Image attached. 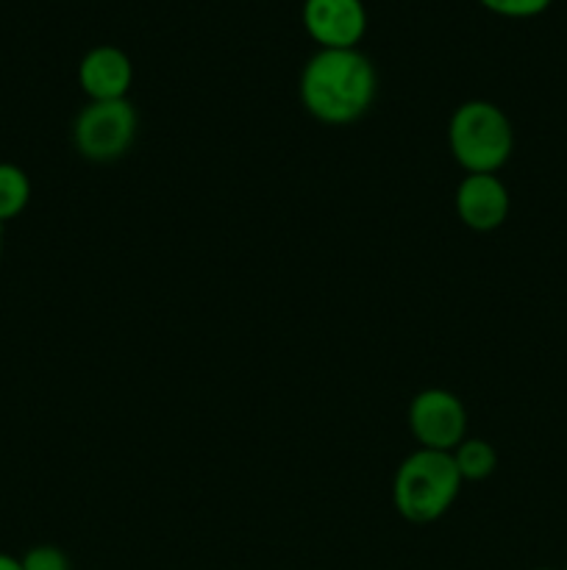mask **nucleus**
<instances>
[{"mask_svg":"<svg viewBox=\"0 0 567 570\" xmlns=\"http://www.w3.org/2000/svg\"><path fill=\"white\" fill-rule=\"evenodd\" d=\"M461 476L448 451L417 449L395 471V510L409 523H434L459 499Z\"/></svg>","mask_w":567,"mask_h":570,"instance_id":"f03ea898","label":"nucleus"},{"mask_svg":"<svg viewBox=\"0 0 567 570\" xmlns=\"http://www.w3.org/2000/svg\"><path fill=\"white\" fill-rule=\"evenodd\" d=\"M537 570H554V568H537Z\"/></svg>","mask_w":567,"mask_h":570,"instance_id":"2eb2a0df","label":"nucleus"},{"mask_svg":"<svg viewBox=\"0 0 567 570\" xmlns=\"http://www.w3.org/2000/svg\"><path fill=\"white\" fill-rule=\"evenodd\" d=\"M300 104L326 126H348L367 115L378 92V72L359 48L309 56L300 70Z\"/></svg>","mask_w":567,"mask_h":570,"instance_id":"f257e3e1","label":"nucleus"},{"mask_svg":"<svg viewBox=\"0 0 567 570\" xmlns=\"http://www.w3.org/2000/svg\"><path fill=\"white\" fill-rule=\"evenodd\" d=\"M31 200V181L26 170L11 161H0V223L14 220Z\"/></svg>","mask_w":567,"mask_h":570,"instance_id":"9d476101","label":"nucleus"},{"mask_svg":"<svg viewBox=\"0 0 567 570\" xmlns=\"http://www.w3.org/2000/svg\"><path fill=\"white\" fill-rule=\"evenodd\" d=\"M565 570H567V568H565Z\"/></svg>","mask_w":567,"mask_h":570,"instance_id":"dca6fc26","label":"nucleus"},{"mask_svg":"<svg viewBox=\"0 0 567 570\" xmlns=\"http://www.w3.org/2000/svg\"><path fill=\"white\" fill-rule=\"evenodd\" d=\"M139 117L131 100H89L72 122V145L89 161H117L137 139Z\"/></svg>","mask_w":567,"mask_h":570,"instance_id":"20e7f679","label":"nucleus"},{"mask_svg":"<svg viewBox=\"0 0 567 570\" xmlns=\"http://www.w3.org/2000/svg\"><path fill=\"white\" fill-rule=\"evenodd\" d=\"M409 429L420 449L450 454L467 438V410L450 390L428 387L411 399Z\"/></svg>","mask_w":567,"mask_h":570,"instance_id":"39448f33","label":"nucleus"},{"mask_svg":"<svg viewBox=\"0 0 567 570\" xmlns=\"http://www.w3.org/2000/svg\"><path fill=\"white\" fill-rule=\"evenodd\" d=\"M22 570H70V560L56 546H33L20 560Z\"/></svg>","mask_w":567,"mask_h":570,"instance_id":"f8f14e48","label":"nucleus"},{"mask_svg":"<svg viewBox=\"0 0 567 570\" xmlns=\"http://www.w3.org/2000/svg\"><path fill=\"white\" fill-rule=\"evenodd\" d=\"M78 83L89 100H122L133 83V65L117 45H98L83 53Z\"/></svg>","mask_w":567,"mask_h":570,"instance_id":"6e6552de","label":"nucleus"},{"mask_svg":"<svg viewBox=\"0 0 567 570\" xmlns=\"http://www.w3.org/2000/svg\"><path fill=\"white\" fill-rule=\"evenodd\" d=\"M456 462V471H459L461 482H481L489 479L498 468V454H495L493 445L487 440L478 438H465L454 451H450Z\"/></svg>","mask_w":567,"mask_h":570,"instance_id":"1a4fd4ad","label":"nucleus"},{"mask_svg":"<svg viewBox=\"0 0 567 570\" xmlns=\"http://www.w3.org/2000/svg\"><path fill=\"white\" fill-rule=\"evenodd\" d=\"M487 11L500 17H511V20H528V17H537L548 9L554 0H478Z\"/></svg>","mask_w":567,"mask_h":570,"instance_id":"9b49d317","label":"nucleus"},{"mask_svg":"<svg viewBox=\"0 0 567 570\" xmlns=\"http://www.w3.org/2000/svg\"><path fill=\"white\" fill-rule=\"evenodd\" d=\"M0 256H3V232H0Z\"/></svg>","mask_w":567,"mask_h":570,"instance_id":"4468645a","label":"nucleus"},{"mask_svg":"<svg viewBox=\"0 0 567 570\" xmlns=\"http://www.w3.org/2000/svg\"><path fill=\"white\" fill-rule=\"evenodd\" d=\"M448 145L467 173H498L515 148V131L504 109L489 100H467L450 115Z\"/></svg>","mask_w":567,"mask_h":570,"instance_id":"7ed1b4c3","label":"nucleus"},{"mask_svg":"<svg viewBox=\"0 0 567 570\" xmlns=\"http://www.w3.org/2000/svg\"><path fill=\"white\" fill-rule=\"evenodd\" d=\"M300 20L306 33L326 50L356 48L367 31L361 0H304Z\"/></svg>","mask_w":567,"mask_h":570,"instance_id":"423d86ee","label":"nucleus"},{"mask_svg":"<svg viewBox=\"0 0 567 570\" xmlns=\"http://www.w3.org/2000/svg\"><path fill=\"white\" fill-rule=\"evenodd\" d=\"M509 189L495 173H467L456 187V215L472 232H495L509 217Z\"/></svg>","mask_w":567,"mask_h":570,"instance_id":"0eeeda50","label":"nucleus"},{"mask_svg":"<svg viewBox=\"0 0 567 570\" xmlns=\"http://www.w3.org/2000/svg\"><path fill=\"white\" fill-rule=\"evenodd\" d=\"M0 570H22V566H20V560H17V557L3 554V551H0Z\"/></svg>","mask_w":567,"mask_h":570,"instance_id":"ddd939ff","label":"nucleus"}]
</instances>
